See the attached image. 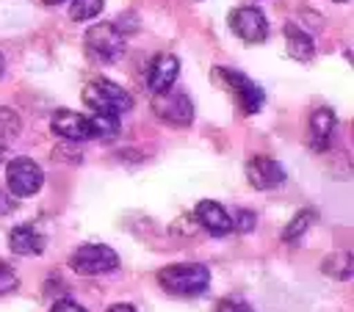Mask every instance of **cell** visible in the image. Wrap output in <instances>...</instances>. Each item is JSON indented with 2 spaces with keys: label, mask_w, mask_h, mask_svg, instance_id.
I'll list each match as a JSON object with an SVG mask.
<instances>
[{
  "label": "cell",
  "mask_w": 354,
  "mask_h": 312,
  "mask_svg": "<svg viewBox=\"0 0 354 312\" xmlns=\"http://www.w3.org/2000/svg\"><path fill=\"white\" fill-rule=\"evenodd\" d=\"M177 72H180L177 55H171V52L155 55L152 64H149V72H147V88L152 91V97L169 91L174 86V80H177Z\"/></svg>",
  "instance_id": "obj_11"
},
{
  "label": "cell",
  "mask_w": 354,
  "mask_h": 312,
  "mask_svg": "<svg viewBox=\"0 0 354 312\" xmlns=\"http://www.w3.org/2000/svg\"><path fill=\"white\" fill-rule=\"evenodd\" d=\"M332 3H346V0H332Z\"/></svg>",
  "instance_id": "obj_31"
},
{
  "label": "cell",
  "mask_w": 354,
  "mask_h": 312,
  "mask_svg": "<svg viewBox=\"0 0 354 312\" xmlns=\"http://www.w3.org/2000/svg\"><path fill=\"white\" fill-rule=\"evenodd\" d=\"M321 271H324L326 276H332V279H348L351 271H354V257H351V251H348V248L335 251L332 257L324 260Z\"/></svg>",
  "instance_id": "obj_16"
},
{
  "label": "cell",
  "mask_w": 354,
  "mask_h": 312,
  "mask_svg": "<svg viewBox=\"0 0 354 312\" xmlns=\"http://www.w3.org/2000/svg\"><path fill=\"white\" fill-rule=\"evenodd\" d=\"M8 246L14 254H41L44 251V237L30 226V224H22V226H14L11 235H8Z\"/></svg>",
  "instance_id": "obj_14"
},
{
  "label": "cell",
  "mask_w": 354,
  "mask_h": 312,
  "mask_svg": "<svg viewBox=\"0 0 354 312\" xmlns=\"http://www.w3.org/2000/svg\"><path fill=\"white\" fill-rule=\"evenodd\" d=\"M102 3H105V0H72L69 17H72L75 22H88V19H94V17L102 11Z\"/></svg>",
  "instance_id": "obj_19"
},
{
  "label": "cell",
  "mask_w": 354,
  "mask_h": 312,
  "mask_svg": "<svg viewBox=\"0 0 354 312\" xmlns=\"http://www.w3.org/2000/svg\"><path fill=\"white\" fill-rule=\"evenodd\" d=\"M246 177L249 182L257 188V191H274L285 182V168L274 160V157H266V155H254L249 163H246Z\"/></svg>",
  "instance_id": "obj_9"
},
{
  "label": "cell",
  "mask_w": 354,
  "mask_h": 312,
  "mask_svg": "<svg viewBox=\"0 0 354 312\" xmlns=\"http://www.w3.org/2000/svg\"><path fill=\"white\" fill-rule=\"evenodd\" d=\"M14 210H17V196L0 188V215H8V213H14Z\"/></svg>",
  "instance_id": "obj_25"
},
{
  "label": "cell",
  "mask_w": 354,
  "mask_h": 312,
  "mask_svg": "<svg viewBox=\"0 0 354 312\" xmlns=\"http://www.w3.org/2000/svg\"><path fill=\"white\" fill-rule=\"evenodd\" d=\"M41 168L30 160V157H14L8 160L6 166V185L8 191L17 196V199H25V196H33L41 191Z\"/></svg>",
  "instance_id": "obj_6"
},
{
  "label": "cell",
  "mask_w": 354,
  "mask_h": 312,
  "mask_svg": "<svg viewBox=\"0 0 354 312\" xmlns=\"http://www.w3.org/2000/svg\"><path fill=\"white\" fill-rule=\"evenodd\" d=\"M315 221V213L313 210H301V213H296V218L282 229V240H288V243H293V240H299L304 232H307V226Z\"/></svg>",
  "instance_id": "obj_17"
},
{
  "label": "cell",
  "mask_w": 354,
  "mask_h": 312,
  "mask_svg": "<svg viewBox=\"0 0 354 312\" xmlns=\"http://www.w3.org/2000/svg\"><path fill=\"white\" fill-rule=\"evenodd\" d=\"M50 312H88L86 306H80L77 301H72V298H61V301H55L53 304V309Z\"/></svg>",
  "instance_id": "obj_24"
},
{
  "label": "cell",
  "mask_w": 354,
  "mask_h": 312,
  "mask_svg": "<svg viewBox=\"0 0 354 312\" xmlns=\"http://www.w3.org/2000/svg\"><path fill=\"white\" fill-rule=\"evenodd\" d=\"M19 130H22V119H19V113L11 110V108H6V105H0V141H11V138H17Z\"/></svg>",
  "instance_id": "obj_18"
},
{
  "label": "cell",
  "mask_w": 354,
  "mask_h": 312,
  "mask_svg": "<svg viewBox=\"0 0 354 312\" xmlns=\"http://www.w3.org/2000/svg\"><path fill=\"white\" fill-rule=\"evenodd\" d=\"M158 284L171 293V295H202L210 284V271L196 262H180V265H166L158 273Z\"/></svg>",
  "instance_id": "obj_1"
},
{
  "label": "cell",
  "mask_w": 354,
  "mask_h": 312,
  "mask_svg": "<svg viewBox=\"0 0 354 312\" xmlns=\"http://www.w3.org/2000/svg\"><path fill=\"white\" fill-rule=\"evenodd\" d=\"M47 6H58V3H64V0H44Z\"/></svg>",
  "instance_id": "obj_29"
},
{
  "label": "cell",
  "mask_w": 354,
  "mask_h": 312,
  "mask_svg": "<svg viewBox=\"0 0 354 312\" xmlns=\"http://www.w3.org/2000/svg\"><path fill=\"white\" fill-rule=\"evenodd\" d=\"M50 127L64 141H86V138H94L91 116H83V113H75V110H55Z\"/></svg>",
  "instance_id": "obj_10"
},
{
  "label": "cell",
  "mask_w": 354,
  "mask_h": 312,
  "mask_svg": "<svg viewBox=\"0 0 354 312\" xmlns=\"http://www.w3.org/2000/svg\"><path fill=\"white\" fill-rule=\"evenodd\" d=\"M216 312H252V306L243 304V301L227 298V301H218V304H216Z\"/></svg>",
  "instance_id": "obj_23"
},
{
  "label": "cell",
  "mask_w": 354,
  "mask_h": 312,
  "mask_svg": "<svg viewBox=\"0 0 354 312\" xmlns=\"http://www.w3.org/2000/svg\"><path fill=\"white\" fill-rule=\"evenodd\" d=\"M252 226H254V213H249V210H241L238 218L232 221V229H238V232H252Z\"/></svg>",
  "instance_id": "obj_22"
},
{
  "label": "cell",
  "mask_w": 354,
  "mask_h": 312,
  "mask_svg": "<svg viewBox=\"0 0 354 312\" xmlns=\"http://www.w3.org/2000/svg\"><path fill=\"white\" fill-rule=\"evenodd\" d=\"M91 127H94V138H113L119 133V116H108V113H94L91 116Z\"/></svg>",
  "instance_id": "obj_20"
},
{
  "label": "cell",
  "mask_w": 354,
  "mask_h": 312,
  "mask_svg": "<svg viewBox=\"0 0 354 312\" xmlns=\"http://www.w3.org/2000/svg\"><path fill=\"white\" fill-rule=\"evenodd\" d=\"M337 127V119L329 108H318L313 116H310V127H307V144L315 149V152H324L332 141V133Z\"/></svg>",
  "instance_id": "obj_13"
},
{
  "label": "cell",
  "mask_w": 354,
  "mask_h": 312,
  "mask_svg": "<svg viewBox=\"0 0 354 312\" xmlns=\"http://www.w3.org/2000/svg\"><path fill=\"white\" fill-rule=\"evenodd\" d=\"M230 28H232V33H235L238 39L252 41V44L268 39V22H266L263 11L254 8V6H241V8H235V11L230 14Z\"/></svg>",
  "instance_id": "obj_8"
},
{
  "label": "cell",
  "mask_w": 354,
  "mask_h": 312,
  "mask_svg": "<svg viewBox=\"0 0 354 312\" xmlns=\"http://www.w3.org/2000/svg\"><path fill=\"white\" fill-rule=\"evenodd\" d=\"M83 102L94 113H108V116H119V113H124V110L133 108V97L122 86H116L111 80H102V77L100 80H91L83 88Z\"/></svg>",
  "instance_id": "obj_2"
},
{
  "label": "cell",
  "mask_w": 354,
  "mask_h": 312,
  "mask_svg": "<svg viewBox=\"0 0 354 312\" xmlns=\"http://www.w3.org/2000/svg\"><path fill=\"white\" fill-rule=\"evenodd\" d=\"M53 157H58V160H61V157H72L69 163H80V149H77V146H66V144H61V146L53 152Z\"/></svg>",
  "instance_id": "obj_26"
},
{
  "label": "cell",
  "mask_w": 354,
  "mask_h": 312,
  "mask_svg": "<svg viewBox=\"0 0 354 312\" xmlns=\"http://www.w3.org/2000/svg\"><path fill=\"white\" fill-rule=\"evenodd\" d=\"M86 50L91 58L102 61V64H113L124 55V36L116 25L111 22H97L86 30V39H83Z\"/></svg>",
  "instance_id": "obj_3"
},
{
  "label": "cell",
  "mask_w": 354,
  "mask_h": 312,
  "mask_svg": "<svg viewBox=\"0 0 354 312\" xmlns=\"http://www.w3.org/2000/svg\"><path fill=\"white\" fill-rule=\"evenodd\" d=\"M3 72H6V58H3V52H0V77H3Z\"/></svg>",
  "instance_id": "obj_28"
},
{
  "label": "cell",
  "mask_w": 354,
  "mask_h": 312,
  "mask_svg": "<svg viewBox=\"0 0 354 312\" xmlns=\"http://www.w3.org/2000/svg\"><path fill=\"white\" fill-rule=\"evenodd\" d=\"M196 221L205 226V232H210V235H216V237H224V235L232 232V218H230L227 210H224L218 202H213V199H202V202L196 204Z\"/></svg>",
  "instance_id": "obj_12"
},
{
  "label": "cell",
  "mask_w": 354,
  "mask_h": 312,
  "mask_svg": "<svg viewBox=\"0 0 354 312\" xmlns=\"http://www.w3.org/2000/svg\"><path fill=\"white\" fill-rule=\"evenodd\" d=\"M3 155H6V149H3V144H0V160H3Z\"/></svg>",
  "instance_id": "obj_30"
},
{
  "label": "cell",
  "mask_w": 354,
  "mask_h": 312,
  "mask_svg": "<svg viewBox=\"0 0 354 312\" xmlns=\"http://www.w3.org/2000/svg\"><path fill=\"white\" fill-rule=\"evenodd\" d=\"M152 108H155V113L163 119V121H169V124H174V127H185V124H191V119H194V105H191V99H188V94H183V91H163V94H155V99H152Z\"/></svg>",
  "instance_id": "obj_7"
},
{
  "label": "cell",
  "mask_w": 354,
  "mask_h": 312,
  "mask_svg": "<svg viewBox=\"0 0 354 312\" xmlns=\"http://www.w3.org/2000/svg\"><path fill=\"white\" fill-rule=\"evenodd\" d=\"M108 312H136V309H133L130 304H113V306H111Z\"/></svg>",
  "instance_id": "obj_27"
},
{
  "label": "cell",
  "mask_w": 354,
  "mask_h": 312,
  "mask_svg": "<svg viewBox=\"0 0 354 312\" xmlns=\"http://www.w3.org/2000/svg\"><path fill=\"white\" fill-rule=\"evenodd\" d=\"M285 47H288V55L296 58V61H310L315 55L313 36L304 33L301 28H296V25H285Z\"/></svg>",
  "instance_id": "obj_15"
},
{
  "label": "cell",
  "mask_w": 354,
  "mask_h": 312,
  "mask_svg": "<svg viewBox=\"0 0 354 312\" xmlns=\"http://www.w3.org/2000/svg\"><path fill=\"white\" fill-rule=\"evenodd\" d=\"M216 77H218V83H224L230 91H232V97H235V102H238V108L243 110V113H257L260 108H263V102H266V94H263V88L257 86V83H252L246 75H241V72H235V69H216Z\"/></svg>",
  "instance_id": "obj_5"
},
{
  "label": "cell",
  "mask_w": 354,
  "mask_h": 312,
  "mask_svg": "<svg viewBox=\"0 0 354 312\" xmlns=\"http://www.w3.org/2000/svg\"><path fill=\"white\" fill-rule=\"evenodd\" d=\"M17 284H19V279H17L14 268H11V265H6V262H0V295H6V293H11V290H17Z\"/></svg>",
  "instance_id": "obj_21"
},
{
  "label": "cell",
  "mask_w": 354,
  "mask_h": 312,
  "mask_svg": "<svg viewBox=\"0 0 354 312\" xmlns=\"http://www.w3.org/2000/svg\"><path fill=\"white\" fill-rule=\"evenodd\" d=\"M72 271H77L80 276H102V273H111L119 268V254L111 248V246H102V243H86L80 246L72 260H69Z\"/></svg>",
  "instance_id": "obj_4"
}]
</instances>
